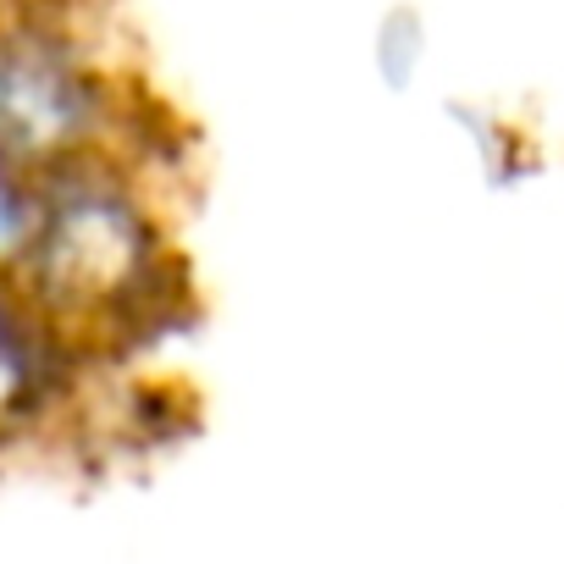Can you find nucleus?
I'll use <instances>...</instances> for the list:
<instances>
[{
  "instance_id": "nucleus-4",
  "label": "nucleus",
  "mask_w": 564,
  "mask_h": 564,
  "mask_svg": "<svg viewBox=\"0 0 564 564\" xmlns=\"http://www.w3.org/2000/svg\"><path fill=\"white\" fill-rule=\"evenodd\" d=\"M45 210V177L0 144V276H12L34 243Z\"/></svg>"
},
{
  "instance_id": "nucleus-1",
  "label": "nucleus",
  "mask_w": 564,
  "mask_h": 564,
  "mask_svg": "<svg viewBox=\"0 0 564 564\" xmlns=\"http://www.w3.org/2000/svg\"><path fill=\"white\" fill-rule=\"evenodd\" d=\"M12 276L106 371L194 316V276L166 194L155 166L139 161L51 172L34 243Z\"/></svg>"
},
{
  "instance_id": "nucleus-2",
  "label": "nucleus",
  "mask_w": 564,
  "mask_h": 564,
  "mask_svg": "<svg viewBox=\"0 0 564 564\" xmlns=\"http://www.w3.org/2000/svg\"><path fill=\"white\" fill-rule=\"evenodd\" d=\"M0 144L40 177L84 161L155 166V155H172L150 95L106 56L89 12H23L0 29Z\"/></svg>"
},
{
  "instance_id": "nucleus-3",
  "label": "nucleus",
  "mask_w": 564,
  "mask_h": 564,
  "mask_svg": "<svg viewBox=\"0 0 564 564\" xmlns=\"http://www.w3.org/2000/svg\"><path fill=\"white\" fill-rule=\"evenodd\" d=\"M100 371L106 366L73 349L18 276H0V454L67 421Z\"/></svg>"
},
{
  "instance_id": "nucleus-5",
  "label": "nucleus",
  "mask_w": 564,
  "mask_h": 564,
  "mask_svg": "<svg viewBox=\"0 0 564 564\" xmlns=\"http://www.w3.org/2000/svg\"><path fill=\"white\" fill-rule=\"evenodd\" d=\"M23 12H84V0H0V29Z\"/></svg>"
}]
</instances>
